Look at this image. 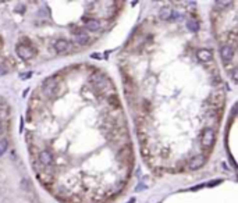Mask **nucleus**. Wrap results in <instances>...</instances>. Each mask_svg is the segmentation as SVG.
Returning a JSON list of instances; mask_svg holds the SVG:
<instances>
[{
	"mask_svg": "<svg viewBox=\"0 0 238 203\" xmlns=\"http://www.w3.org/2000/svg\"><path fill=\"white\" fill-rule=\"evenodd\" d=\"M8 71H10V67H8V63L7 61H4V63H2L0 64V74H8Z\"/></svg>",
	"mask_w": 238,
	"mask_h": 203,
	"instance_id": "aec40b11",
	"label": "nucleus"
},
{
	"mask_svg": "<svg viewBox=\"0 0 238 203\" xmlns=\"http://www.w3.org/2000/svg\"><path fill=\"white\" fill-rule=\"evenodd\" d=\"M59 83H60V81H59V75L47 77L42 83V93L46 97L53 96V95L56 93V91H57V88H59Z\"/></svg>",
	"mask_w": 238,
	"mask_h": 203,
	"instance_id": "7ed1b4c3",
	"label": "nucleus"
},
{
	"mask_svg": "<svg viewBox=\"0 0 238 203\" xmlns=\"http://www.w3.org/2000/svg\"><path fill=\"white\" fill-rule=\"evenodd\" d=\"M209 104L210 107L209 110H217V111H223V107H224V102H226V95L223 91H216V92H212L209 95Z\"/></svg>",
	"mask_w": 238,
	"mask_h": 203,
	"instance_id": "20e7f679",
	"label": "nucleus"
},
{
	"mask_svg": "<svg viewBox=\"0 0 238 203\" xmlns=\"http://www.w3.org/2000/svg\"><path fill=\"white\" fill-rule=\"evenodd\" d=\"M89 82L92 83V86H93L98 92H106L107 86H112V85H109L110 82L107 81V78H106V74H103V73L91 74V77H89Z\"/></svg>",
	"mask_w": 238,
	"mask_h": 203,
	"instance_id": "f03ea898",
	"label": "nucleus"
},
{
	"mask_svg": "<svg viewBox=\"0 0 238 203\" xmlns=\"http://www.w3.org/2000/svg\"><path fill=\"white\" fill-rule=\"evenodd\" d=\"M38 157H39V164L42 167H52L53 166V154L50 153L49 150H46V149H43V150L39 152V154H38Z\"/></svg>",
	"mask_w": 238,
	"mask_h": 203,
	"instance_id": "1a4fd4ad",
	"label": "nucleus"
},
{
	"mask_svg": "<svg viewBox=\"0 0 238 203\" xmlns=\"http://www.w3.org/2000/svg\"><path fill=\"white\" fill-rule=\"evenodd\" d=\"M171 16H173V11H171V8H169V7H163L159 13L160 20H169V18H171Z\"/></svg>",
	"mask_w": 238,
	"mask_h": 203,
	"instance_id": "dca6fc26",
	"label": "nucleus"
},
{
	"mask_svg": "<svg viewBox=\"0 0 238 203\" xmlns=\"http://www.w3.org/2000/svg\"><path fill=\"white\" fill-rule=\"evenodd\" d=\"M230 4H231V2H226V0H217V2L215 3V6H217V7H220V8L228 7Z\"/></svg>",
	"mask_w": 238,
	"mask_h": 203,
	"instance_id": "412c9836",
	"label": "nucleus"
},
{
	"mask_svg": "<svg viewBox=\"0 0 238 203\" xmlns=\"http://www.w3.org/2000/svg\"><path fill=\"white\" fill-rule=\"evenodd\" d=\"M7 146H8V141L7 139H0V156H3V154L6 153V150H7Z\"/></svg>",
	"mask_w": 238,
	"mask_h": 203,
	"instance_id": "a211bd4d",
	"label": "nucleus"
},
{
	"mask_svg": "<svg viewBox=\"0 0 238 203\" xmlns=\"http://www.w3.org/2000/svg\"><path fill=\"white\" fill-rule=\"evenodd\" d=\"M234 50H236V49H233L231 46H228L227 43L221 45V47H220V56H221V60L224 61V64H226V63L233 61V59H234Z\"/></svg>",
	"mask_w": 238,
	"mask_h": 203,
	"instance_id": "9d476101",
	"label": "nucleus"
},
{
	"mask_svg": "<svg viewBox=\"0 0 238 203\" xmlns=\"http://www.w3.org/2000/svg\"><path fill=\"white\" fill-rule=\"evenodd\" d=\"M100 56L99 54H92V59H99Z\"/></svg>",
	"mask_w": 238,
	"mask_h": 203,
	"instance_id": "a878e982",
	"label": "nucleus"
},
{
	"mask_svg": "<svg viewBox=\"0 0 238 203\" xmlns=\"http://www.w3.org/2000/svg\"><path fill=\"white\" fill-rule=\"evenodd\" d=\"M134 202H135V199H134V198H132V199H131V201H130L128 203H134Z\"/></svg>",
	"mask_w": 238,
	"mask_h": 203,
	"instance_id": "bb28decb",
	"label": "nucleus"
},
{
	"mask_svg": "<svg viewBox=\"0 0 238 203\" xmlns=\"http://www.w3.org/2000/svg\"><path fill=\"white\" fill-rule=\"evenodd\" d=\"M216 142V132L213 128H205L203 132H202V136H201V143H202V148L205 150L210 152V149L213 148Z\"/></svg>",
	"mask_w": 238,
	"mask_h": 203,
	"instance_id": "39448f33",
	"label": "nucleus"
},
{
	"mask_svg": "<svg viewBox=\"0 0 238 203\" xmlns=\"http://www.w3.org/2000/svg\"><path fill=\"white\" fill-rule=\"evenodd\" d=\"M219 182H221V180H217V181H212V182H209L207 185H209V186H215V185H217Z\"/></svg>",
	"mask_w": 238,
	"mask_h": 203,
	"instance_id": "4be33fe9",
	"label": "nucleus"
},
{
	"mask_svg": "<svg viewBox=\"0 0 238 203\" xmlns=\"http://www.w3.org/2000/svg\"><path fill=\"white\" fill-rule=\"evenodd\" d=\"M196 57H198L199 61L206 64V63H209V61H213V53H212V50H209V49H199L198 52H196Z\"/></svg>",
	"mask_w": 238,
	"mask_h": 203,
	"instance_id": "f8f14e48",
	"label": "nucleus"
},
{
	"mask_svg": "<svg viewBox=\"0 0 238 203\" xmlns=\"http://www.w3.org/2000/svg\"><path fill=\"white\" fill-rule=\"evenodd\" d=\"M32 75V74L31 73H28V74H26V75H25V74H22V75H21V78L24 79V78H29V77H31Z\"/></svg>",
	"mask_w": 238,
	"mask_h": 203,
	"instance_id": "b1692460",
	"label": "nucleus"
},
{
	"mask_svg": "<svg viewBox=\"0 0 238 203\" xmlns=\"http://www.w3.org/2000/svg\"><path fill=\"white\" fill-rule=\"evenodd\" d=\"M205 163H206V156H203V154H198V156H194L188 162V168L195 171V170H199L201 167H203Z\"/></svg>",
	"mask_w": 238,
	"mask_h": 203,
	"instance_id": "9b49d317",
	"label": "nucleus"
},
{
	"mask_svg": "<svg viewBox=\"0 0 238 203\" xmlns=\"http://www.w3.org/2000/svg\"><path fill=\"white\" fill-rule=\"evenodd\" d=\"M3 106V103H2V99H0V107H2Z\"/></svg>",
	"mask_w": 238,
	"mask_h": 203,
	"instance_id": "cd10ccee",
	"label": "nucleus"
},
{
	"mask_svg": "<svg viewBox=\"0 0 238 203\" xmlns=\"http://www.w3.org/2000/svg\"><path fill=\"white\" fill-rule=\"evenodd\" d=\"M3 131H4V125H3V122L0 121V136H2V134H3Z\"/></svg>",
	"mask_w": 238,
	"mask_h": 203,
	"instance_id": "5701e85b",
	"label": "nucleus"
},
{
	"mask_svg": "<svg viewBox=\"0 0 238 203\" xmlns=\"http://www.w3.org/2000/svg\"><path fill=\"white\" fill-rule=\"evenodd\" d=\"M224 70L227 71L228 74H231L234 70H236V64H234V61H230V63H226L224 64Z\"/></svg>",
	"mask_w": 238,
	"mask_h": 203,
	"instance_id": "6ab92c4d",
	"label": "nucleus"
},
{
	"mask_svg": "<svg viewBox=\"0 0 238 203\" xmlns=\"http://www.w3.org/2000/svg\"><path fill=\"white\" fill-rule=\"evenodd\" d=\"M70 49V42L68 40H65V39H59V40H56V43H55V50L57 53H64V52H67V50Z\"/></svg>",
	"mask_w": 238,
	"mask_h": 203,
	"instance_id": "ddd939ff",
	"label": "nucleus"
},
{
	"mask_svg": "<svg viewBox=\"0 0 238 203\" xmlns=\"http://www.w3.org/2000/svg\"><path fill=\"white\" fill-rule=\"evenodd\" d=\"M71 32L74 34L75 42H77L78 45H81V46H85L87 43H89V39H91V38H89V35H88L82 28H77V26H74Z\"/></svg>",
	"mask_w": 238,
	"mask_h": 203,
	"instance_id": "6e6552de",
	"label": "nucleus"
},
{
	"mask_svg": "<svg viewBox=\"0 0 238 203\" xmlns=\"http://www.w3.org/2000/svg\"><path fill=\"white\" fill-rule=\"evenodd\" d=\"M16 53L18 54L20 59L26 61V60H31L36 54V50H35V47H28V46H24V45L18 43L16 46Z\"/></svg>",
	"mask_w": 238,
	"mask_h": 203,
	"instance_id": "0eeeda50",
	"label": "nucleus"
},
{
	"mask_svg": "<svg viewBox=\"0 0 238 203\" xmlns=\"http://www.w3.org/2000/svg\"><path fill=\"white\" fill-rule=\"evenodd\" d=\"M187 28H188L189 31H192V32H196V31L199 29V24H198V21L194 20V18L188 20V21H187Z\"/></svg>",
	"mask_w": 238,
	"mask_h": 203,
	"instance_id": "f3484780",
	"label": "nucleus"
},
{
	"mask_svg": "<svg viewBox=\"0 0 238 203\" xmlns=\"http://www.w3.org/2000/svg\"><path fill=\"white\" fill-rule=\"evenodd\" d=\"M123 82H124V93H126V96L128 97L130 103L132 102L134 96H135V83H134V81L131 79V77L128 75V74L123 73Z\"/></svg>",
	"mask_w": 238,
	"mask_h": 203,
	"instance_id": "423d86ee",
	"label": "nucleus"
},
{
	"mask_svg": "<svg viewBox=\"0 0 238 203\" xmlns=\"http://www.w3.org/2000/svg\"><path fill=\"white\" fill-rule=\"evenodd\" d=\"M117 157L120 160V163L123 166H126L127 168H131L134 166V152H132L131 143L117 149Z\"/></svg>",
	"mask_w": 238,
	"mask_h": 203,
	"instance_id": "f257e3e1",
	"label": "nucleus"
},
{
	"mask_svg": "<svg viewBox=\"0 0 238 203\" xmlns=\"http://www.w3.org/2000/svg\"><path fill=\"white\" fill-rule=\"evenodd\" d=\"M107 102H109V104L113 107V109H116V110H120L121 109V103H120V99H118V96H117V93H110L107 95Z\"/></svg>",
	"mask_w": 238,
	"mask_h": 203,
	"instance_id": "4468645a",
	"label": "nucleus"
},
{
	"mask_svg": "<svg viewBox=\"0 0 238 203\" xmlns=\"http://www.w3.org/2000/svg\"><path fill=\"white\" fill-rule=\"evenodd\" d=\"M3 45H4V43H3V39H2V36H0V50L3 49Z\"/></svg>",
	"mask_w": 238,
	"mask_h": 203,
	"instance_id": "393cba45",
	"label": "nucleus"
},
{
	"mask_svg": "<svg viewBox=\"0 0 238 203\" xmlns=\"http://www.w3.org/2000/svg\"><path fill=\"white\" fill-rule=\"evenodd\" d=\"M100 21L96 20V18H89L85 21V28H88L89 31H98V29L100 28Z\"/></svg>",
	"mask_w": 238,
	"mask_h": 203,
	"instance_id": "2eb2a0df",
	"label": "nucleus"
}]
</instances>
